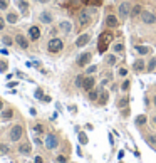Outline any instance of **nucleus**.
Masks as SVG:
<instances>
[{"instance_id":"f257e3e1","label":"nucleus","mask_w":156,"mask_h":163,"mask_svg":"<svg viewBox=\"0 0 156 163\" xmlns=\"http://www.w3.org/2000/svg\"><path fill=\"white\" fill-rule=\"evenodd\" d=\"M111 40H113V34H111V32H104V34L99 37V46H97V49H99L101 54L107 51V46H109Z\"/></svg>"},{"instance_id":"f03ea898","label":"nucleus","mask_w":156,"mask_h":163,"mask_svg":"<svg viewBox=\"0 0 156 163\" xmlns=\"http://www.w3.org/2000/svg\"><path fill=\"white\" fill-rule=\"evenodd\" d=\"M62 47H64V42L57 37L51 39V40H49V46H47L49 52H59V51H62Z\"/></svg>"},{"instance_id":"7ed1b4c3","label":"nucleus","mask_w":156,"mask_h":163,"mask_svg":"<svg viewBox=\"0 0 156 163\" xmlns=\"http://www.w3.org/2000/svg\"><path fill=\"white\" fill-rule=\"evenodd\" d=\"M22 133H24V128H22L20 125H15L12 129H10V141H19L22 138Z\"/></svg>"},{"instance_id":"20e7f679","label":"nucleus","mask_w":156,"mask_h":163,"mask_svg":"<svg viewBox=\"0 0 156 163\" xmlns=\"http://www.w3.org/2000/svg\"><path fill=\"white\" fill-rule=\"evenodd\" d=\"M57 145H59V140H57V136H55V135H49V136L46 138V146L49 148V150L57 148Z\"/></svg>"},{"instance_id":"39448f33","label":"nucleus","mask_w":156,"mask_h":163,"mask_svg":"<svg viewBox=\"0 0 156 163\" xmlns=\"http://www.w3.org/2000/svg\"><path fill=\"white\" fill-rule=\"evenodd\" d=\"M91 57H93V54H91V52H84V54H81V57L77 59V66H79V67L87 66L89 61H91Z\"/></svg>"},{"instance_id":"423d86ee","label":"nucleus","mask_w":156,"mask_h":163,"mask_svg":"<svg viewBox=\"0 0 156 163\" xmlns=\"http://www.w3.org/2000/svg\"><path fill=\"white\" fill-rule=\"evenodd\" d=\"M129 2H122L121 5H119V15H121V19H126L128 15H129Z\"/></svg>"},{"instance_id":"0eeeda50","label":"nucleus","mask_w":156,"mask_h":163,"mask_svg":"<svg viewBox=\"0 0 156 163\" xmlns=\"http://www.w3.org/2000/svg\"><path fill=\"white\" fill-rule=\"evenodd\" d=\"M89 40H91V34H82V35H79V37H77V40H76V47H84Z\"/></svg>"},{"instance_id":"6e6552de","label":"nucleus","mask_w":156,"mask_h":163,"mask_svg":"<svg viewBox=\"0 0 156 163\" xmlns=\"http://www.w3.org/2000/svg\"><path fill=\"white\" fill-rule=\"evenodd\" d=\"M141 17H143V22H144V24H149V25L156 22V15H155V13H151V12H144Z\"/></svg>"},{"instance_id":"1a4fd4ad","label":"nucleus","mask_w":156,"mask_h":163,"mask_svg":"<svg viewBox=\"0 0 156 163\" xmlns=\"http://www.w3.org/2000/svg\"><path fill=\"white\" fill-rule=\"evenodd\" d=\"M29 35H30V39H32V40H37V39L40 37V29H39L37 25H32L29 29Z\"/></svg>"},{"instance_id":"9d476101","label":"nucleus","mask_w":156,"mask_h":163,"mask_svg":"<svg viewBox=\"0 0 156 163\" xmlns=\"http://www.w3.org/2000/svg\"><path fill=\"white\" fill-rule=\"evenodd\" d=\"M94 84H96V81H94V77H84V82H82V87H84L86 91H91L94 87Z\"/></svg>"},{"instance_id":"9b49d317","label":"nucleus","mask_w":156,"mask_h":163,"mask_svg":"<svg viewBox=\"0 0 156 163\" xmlns=\"http://www.w3.org/2000/svg\"><path fill=\"white\" fill-rule=\"evenodd\" d=\"M15 42L19 44V47H22V49H27L29 47V42H27V39L24 37L22 34H19L17 37H15Z\"/></svg>"},{"instance_id":"f8f14e48","label":"nucleus","mask_w":156,"mask_h":163,"mask_svg":"<svg viewBox=\"0 0 156 163\" xmlns=\"http://www.w3.org/2000/svg\"><path fill=\"white\" fill-rule=\"evenodd\" d=\"M79 22H81V25H87L89 24V13L86 12V10H82V12H79Z\"/></svg>"},{"instance_id":"ddd939ff","label":"nucleus","mask_w":156,"mask_h":163,"mask_svg":"<svg viewBox=\"0 0 156 163\" xmlns=\"http://www.w3.org/2000/svg\"><path fill=\"white\" fill-rule=\"evenodd\" d=\"M39 19H40V22H44V24H51L52 22V13L51 12H42L40 15H39Z\"/></svg>"},{"instance_id":"4468645a","label":"nucleus","mask_w":156,"mask_h":163,"mask_svg":"<svg viewBox=\"0 0 156 163\" xmlns=\"http://www.w3.org/2000/svg\"><path fill=\"white\" fill-rule=\"evenodd\" d=\"M59 27H60V30H64V32H66V34H69V32L72 30V24L69 20H62L59 24Z\"/></svg>"},{"instance_id":"2eb2a0df","label":"nucleus","mask_w":156,"mask_h":163,"mask_svg":"<svg viewBox=\"0 0 156 163\" xmlns=\"http://www.w3.org/2000/svg\"><path fill=\"white\" fill-rule=\"evenodd\" d=\"M106 25L107 27H116L118 25V19H116V15H107V19H106Z\"/></svg>"},{"instance_id":"dca6fc26","label":"nucleus","mask_w":156,"mask_h":163,"mask_svg":"<svg viewBox=\"0 0 156 163\" xmlns=\"http://www.w3.org/2000/svg\"><path fill=\"white\" fill-rule=\"evenodd\" d=\"M133 69H134V71H143L144 69V61L143 59H138V61H134V64H133Z\"/></svg>"},{"instance_id":"f3484780","label":"nucleus","mask_w":156,"mask_h":163,"mask_svg":"<svg viewBox=\"0 0 156 163\" xmlns=\"http://www.w3.org/2000/svg\"><path fill=\"white\" fill-rule=\"evenodd\" d=\"M17 5H19V9H20V12H22V13H27L29 7H27V2H25V0H19Z\"/></svg>"},{"instance_id":"a211bd4d","label":"nucleus","mask_w":156,"mask_h":163,"mask_svg":"<svg viewBox=\"0 0 156 163\" xmlns=\"http://www.w3.org/2000/svg\"><path fill=\"white\" fill-rule=\"evenodd\" d=\"M19 153H22V155H29L30 153V145H22L20 148H19Z\"/></svg>"},{"instance_id":"6ab92c4d","label":"nucleus","mask_w":156,"mask_h":163,"mask_svg":"<svg viewBox=\"0 0 156 163\" xmlns=\"http://www.w3.org/2000/svg\"><path fill=\"white\" fill-rule=\"evenodd\" d=\"M136 51L143 56V54H149V52H151V49H149V47H143V46H138V47H136Z\"/></svg>"},{"instance_id":"aec40b11","label":"nucleus","mask_w":156,"mask_h":163,"mask_svg":"<svg viewBox=\"0 0 156 163\" xmlns=\"http://www.w3.org/2000/svg\"><path fill=\"white\" fill-rule=\"evenodd\" d=\"M131 15H133V17H138V15H141V5H136V7H133V10H131Z\"/></svg>"},{"instance_id":"412c9836","label":"nucleus","mask_w":156,"mask_h":163,"mask_svg":"<svg viewBox=\"0 0 156 163\" xmlns=\"http://www.w3.org/2000/svg\"><path fill=\"white\" fill-rule=\"evenodd\" d=\"M2 42H4L5 44V46H9V47H10V46H12V37H10V35H4V39H2Z\"/></svg>"},{"instance_id":"4be33fe9","label":"nucleus","mask_w":156,"mask_h":163,"mask_svg":"<svg viewBox=\"0 0 156 163\" xmlns=\"http://www.w3.org/2000/svg\"><path fill=\"white\" fill-rule=\"evenodd\" d=\"M2 118H4V120H10V118H12V109L4 111V113H2Z\"/></svg>"},{"instance_id":"5701e85b","label":"nucleus","mask_w":156,"mask_h":163,"mask_svg":"<svg viewBox=\"0 0 156 163\" xmlns=\"http://www.w3.org/2000/svg\"><path fill=\"white\" fill-rule=\"evenodd\" d=\"M7 69H9V64H7L5 61H2V59H0V71H2V73H5Z\"/></svg>"},{"instance_id":"b1692460","label":"nucleus","mask_w":156,"mask_h":163,"mask_svg":"<svg viewBox=\"0 0 156 163\" xmlns=\"http://www.w3.org/2000/svg\"><path fill=\"white\" fill-rule=\"evenodd\" d=\"M82 82H84V77H82V76H77L76 77V86L77 87H82Z\"/></svg>"},{"instance_id":"393cba45","label":"nucleus","mask_w":156,"mask_h":163,"mask_svg":"<svg viewBox=\"0 0 156 163\" xmlns=\"http://www.w3.org/2000/svg\"><path fill=\"white\" fill-rule=\"evenodd\" d=\"M155 66H156V57H153V59L149 61V64H148V71H153Z\"/></svg>"},{"instance_id":"a878e982","label":"nucleus","mask_w":156,"mask_h":163,"mask_svg":"<svg viewBox=\"0 0 156 163\" xmlns=\"http://www.w3.org/2000/svg\"><path fill=\"white\" fill-rule=\"evenodd\" d=\"M136 123H138V125H144V123H146V116H138V118H136Z\"/></svg>"},{"instance_id":"bb28decb","label":"nucleus","mask_w":156,"mask_h":163,"mask_svg":"<svg viewBox=\"0 0 156 163\" xmlns=\"http://www.w3.org/2000/svg\"><path fill=\"white\" fill-rule=\"evenodd\" d=\"M9 7V0H0V10H5Z\"/></svg>"},{"instance_id":"cd10ccee","label":"nucleus","mask_w":156,"mask_h":163,"mask_svg":"<svg viewBox=\"0 0 156 163\" xmlns=\"http://www.w3.org/2000/svg\"><path fill=\"white\" fill-rule=\"evenodd\" d=\"M122 51H124V46H122V44H116V46H114V52H119V54H121Z\"/></svg>"},{"instance_id":"c85d7f7f","label":"nucleus","mask_w":156,"mask_h":163,"mask_svg":"<svg viewBox=\"0 0 156 163\" xmlns=\"http://www.w3.org/2000/svg\"><path fill=\"white\" fill-rule=\"evenodd\" d=\"M7 20H9L10 24H15V22H17V17H15V13H9V17H7Z\"/></svg>"},{"instance_id":"c756f323","label":"nucleus","mask_w":156,"mask_h":163,"mask_svg":"<svg viewBox=\"0 0 156 163\" xmlns=\"http://www.w3.org/2000/svg\"><path fill=\"white\" fill-rule=\"evenodd\" d=\"M79 141L82 143V145H86V143H87V136H86L84 133H79Z\"/></svg>"},{"instance_id":"7c9ffc66","label":"nucleus","mask_w":156,"mask_h":163,"mask_svg":"<svg viewBox=\"0 0 156 163\" xmlns=\"http://www.w3.org/2000/svg\"><path fill=\"white\" fill-rule=\"evenodd\" d=\"M9 153V146L7 145H0V155H5Z\"/></svg>"},{"instance_id":"2f4dec72","label":"nucleus","mask_w":156,"mask_h":163,"mask_svg":"<svg viewBox=\"0 0 156 163\" xmlns=\"http://www.w3.org/2000/svg\"><path fill=\"white\" fill-rule=\"evenodd\" d=\"M89 99H91V101H96L97 99V93L96 91H89Z\"/></svg>"},{"instance_id":"473e14b6","label":"nucleus","mask_w":156,"mask_h":163,"mask_svg":"<svg viewBox=\"0 0 156 163\" xmlns=\"http://www.w3.org/2000/svg\"><path fill=\"white\" fill-rule=\"evenodd\" d=\"M114 62H116V56H109V57H107V64H109V66H113Z\"/></svg>"},{"instance_id":"72a5a7b5","label":"nucleus","mask_w":156,"mask_h":163,"mask_svg":"<svg viewBox=\"0 0 156 163\" xmlns=\"http://www.w3.org/2000/svg\"><path fill=\"white\" fill-rule=\"evenodd\" d=\"M149 143L156 148V135H151V136H149Z\"/></svg>"},{"instance_id":"f704fd0d","label":"nucleus","mask_w":156,"mask_h":163,"mask_svg":"<svg viewBox=\"0 0 156 163\" xmlns=\"http://www.w3.org/2000/svg\"><path fill=\"white\" fill-rule=\"evenodd\" d=\"M128 87H129V81H122L121 89H122V91H128Z\"/></svg>"},{"instance_id":"c9c22d12","label":"nucleus","mask_w":156,"mask_h":163,"mask_svg":"<svg viewBox=\"0 0 156 163\" xmlns=\"http://www.w3.org/2000/svg\"><path fill=\"white\" fill-rule=\"evenodd\" d=\"M126 74H128V69L126 67H121V69H119V76H126Z\"/></svg>"},{"instance_id":"e433bc0d","label":"nucleus","mask_w":156,"mask_h":163,"mask_svg":"<svg viewBox=\"0 0 156 163\" xmlns=\"http://www.w3.org/2000/svg\"><path fill=\"white\" fill-rule=\"evenodd\" d=\"M35 98L42 99V89H37V91H35Z\"/></svg>"},{"instance_id":"4c0bfd02","label":"nucleus","mask_w":156,"mask_h":163,"mask_svg":"<svg viewBox=\"0 0 156 163\" xmlns=\"http://www.w3.org/2000/svg\"><path fill=\"white\" fill-rule=\"evenodd\" d=\"M106 101H107V93H102V98H101V103L104 104Z\"/></svg>"},{"instance_id":"58836bf2","label":"nucleus","mask_w":156,"mask_h":163,"mask_svg":"<svg viewBox=\"0 0 156 163\" xmlns=\"http://www.w3.org/2000/svg\"><path fill=\"white\" fill-rule=\"evenodd\" d=\"M34 129H35V131H37V133H42V126H40V125L34 126Z\"/></svg>"},{"instance_id":"ea45409f","label":"nucleus","mask_w":156,"mask_h":163,"mask_svg":"<svg viewBox=\"0 0 156 163\" xmlns=\"http://www.w3.org/2000/svg\"><path fill=\"white\" fill-rule=\"evenodd\" d=\"M96 69H97V66H91V67L87 69V73H91V74H93L94 71H96Z\"/></svg>"},{"instance_id":"a19ab883","label":"nucleus","mask_w":156,"mask_h":163,"mask_svg":"<svg viewBox=\"0 0 156 163\" xmlns=\"http://www.w3.org/2000/svg\"><path fill=\"white\" fill-rule=\"evenodd\" d=\"M4 25H5V22H4V19H2V17H0V30H2V29H4Z\"/></svg>"},{"instance_id":"79ce46f5","label":"nucleus","mask_w":156,"mask_h":163,"mask_svg":"<svg viewBox=\"0 0 156 163\" xmlns=\"http://www.w3.org/2000/svg\"><path fill=\"white\" fill-rule=\"evenodd\" d=\"M34 163H42V158H40V156H35Z\"/></svg>"},{"instance_id":"37998d69","label":"nucleus","mask_w":156,"mask_h":163,"mask_svg":"<svg viewBox=\"0 0 156 163\" xmlns=\"http://www.w3.org/2000/svg\"><path fill=\"white\" fill-rule=\"evenodd\" d=\"M57 162H59V163H66V158H64V156H59V158H57Z\"/></svg>"},{"instance_id":"c03bdc74","label":"nucleus","mask_w":156,"mask_h":163,"mask_svg":"<svg viewBox=\"0 0 156 163\" xmlns=\"http://www.w3.org/2000/svg\"><path fill=\"white\" fill-rule=\"evenodd\" d=\"M35 2H39V4H47L49 0H35Z\"/></svg>"},{"instance_id":"a18cd8bd","label":"nucleus","mask_w":156,"mask_h":163,"mask_svg":"<svg viewBox=\"0 0 156 163\" xmlns=\"http://www.w3.org/2000/svg\"><path fill=\"white\" fill-rule=\"evenodd\" d=\"M153 123H155V125H156V116H155V118H153Z\"/></svg>"},{"instance_id":"49530a36","label":"nucleus","mask_w":156,"mask_h":163,"mask_svg":"<svg viewBox=\"0 0 156 163\" xmlns=\"http://www.w3.org/2000/svg\"><path fill=\"white\" fill-rule=\"evenodd\" d=\"M2 106H4V104H2V101H0V111H2Z\"/></svg>"},{"instance_id":"de8ad7c7","label":"nucleus","mask_w":156,"mask_h":163,"mask_svg":"<svg viewBox=\"0 0 156 163\" xmlns=\"http://www.w3.org/2000/svg\"><path fill=\"white\" fill-rule=\"evenodd\" d=\"M155 106H156V96H155Z\"/></svg>"}]
</instances>
